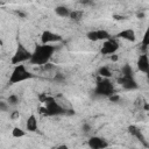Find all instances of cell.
Masks as SVG:
<instances>
[{
  "label": "cell",
  "mask_w": 149,
  "mask_h": 149,
  "mask_svg": "<svg viewBox=\"0 0 149 149\" xmlns=\"http://www.w3.org/2000/svg\"><path fill=\"white\" fill-rule=\"evenodd\" d=\"M55 50H56V48L54 45L42 43L41 45H37L34 49L29 62L34 65H45L52 57Z\"/></svg>",
  "instance_id": "cell-1"
},
{
  "label": "cell",
  "mask_w": 149,
  "mask_h": 149,
  "mask_svg": "<svg viewBox=\"0 0 149 149\" xmlns=\"http://www.w3.org/2000/svg\"><path fill=\"white\" fill-rule=\"evenodd\" d=\"M33 77H34V74L30 71H28V69L23 64H17V65H14V69L9 76L8 83H9V85H14V84L31 79Z\"/></svg>",
  "instance_id": "cell-2"
},
{
  "label": "cell",
  "mask_w": 149,
  "mask_h": 149,
  "mask_svg": "<svg viewBox=\"0 0 149 149\" xmlns=\"http://www.w3.org/2000/svg\"><path fill=\"white\" fill-rule=\"evenodd\" d=\"M100 77V76H99ZM115 93V87L113 85V83L108 79V78H102L100 77L97 81L95 88H94V95L98 97H107L109 98L111 95H113Z\"/></svg>",
  "instance_id": "cell-3"
},
{
  "label": "cell",
  "mask_w": 149,
  "mask_h": 149,
  "mask_svg": "<svg viewBox=\"0 0 149 149\" xmlns=\"http://www.w3.org/2000/svg\"><path fill=\"white\" fill-rule=\"evenodd\" d=\"M43 102H44V107L41 108V111H42V113H44V114L48 115V116L62 115V114H65V112H66V111L56 101V99L52 98V97H47Z\"/></svg>",
  "instance_id": "cell-4"
},
{
  "label": "cell",
  "mask_w": 149,
  "mask_h": 149,
  "mask_svg": "<svg viewBox=\"0 0 149 149\" xmlns=\"http://www.w3.org/2000/svg\"><path fill=\"white\" fill-rule=\"evenodd\" d=\"M30 57H31V52L22 44H19L14 55L12 56V59H10V63L13 65H17V64H22L23 62L26 61H30Z\"/></svg>",
  "instance_id": "cell-5"
},
{
  "label": "cell",
  "mask_w": 149,
  "mask_h": 149,
  "mask_svg": "<svg viewBox=\"0 0 149 149\" xmlns=\"http://www.w3.org/2000/svg\"><path fill=\"white\" fill-rule=\"evenodd\" d=\"M118 50H119V42L115 38L109 37L108 40L104 41L101 49H100V52L102 55H114Z\"/></svg>",
  "instance_id": "cell-6"
},
{
  "label": "cell",
  "mask_w": 149,
  "mask_h": 149,
  "mask_svg": "<svg viewBox=\"0 0 149 149\" xmlns=\"http://www.w3.org/2000/svg\"><path fill=\"white\" fill-rule=\"evenodd\" d=\"M87 40L93 41V42H98V41H106L109 37H112L109 35V33L105 29H95V30H90L86 34Z\"/></svg>",
  "instance_id": "cell-7"
},
{
  "label": "cell",
  "mask_w": 149,
  "mask_h": 149,
  "mask_svg": "<svg viewBox=\"0 0 149 149\" xmlns=\"http://www.w3.org/2000/svg\"><path fill=\"white\" fill-rule=\"evenodd\" d=\"M118 83L126 90H136V88H139V84L136 83L134 77H130V76H122L121 74L118 78Z\"/></svg>",
  "instance_id": "cell-8"
},
{
  "label": "cell",
  "mask_w": 149,
  "mask_h": 149,
  "mask_svg": "<svg viewBox=\"0 0 149 149\" xmlns=\"http://www.w3.org/2000/svg\"><path fill=\"white\" fill-rule=\"evenodd\" d=\"M58 41H62V36L50 30H44L41 35V42L43 44H50V43L58 42Z\"/></svg>",
  "instance_id": "cell-9"
},
{
  "label": "cell",
  "mask_w": 149,
  "mask_h": 149,
  "mask_svg": "<svg viewBox=\"0 0 149 149\" xmlns=\"http://www.w3.org/2000/svg\"><path fill=\"white\" fill-rule=\"evenodd\" d=\"M87 144L92 149H104V148H107L108 147V142L105 139L99 137V136H92V137H90Z\"/></svg>",
  "instance_id": "cell-10"
},
{
  "label": "cell",
  "mask_w": 149,
  "mask_h": 149,
  "mask_svg": "<svg viewBox=\"0 0 149 149\" xmlns=\"http://www.w3.org/2000/svg\"><path fill=\"white\" fill-rule=\"evenodd\" d=\"M136 65H137V69H139L141 72H143V73H146V74L149 73V57H148L146 54L139 56Z\"/></svg>",
  "instance_id": "cell-11"
},
{
  "label": "cell",
  "mask_w": 149,
  "mask_h": 149,
  "mask_svg": "<svg viewBox=\"0 0 149 149\" xmlns=\"http://www.w3.org/2000/svg\"><path fill=\"white\" fill-rule=\"evenodd\" d=\"M116 36L119 38H122V40H126V41H129V42H135L136 41V35H135V31L133 29L121 30Z\"/></svg>",
  "instance_id": "cell-12"
},
{
  "label": "cell",
  "mask_w": 149,
  "mask_h": 149,
  "mask_svg": "<svg viewBox=\"0 0 149 149\" xmlns=\"http://www.w3.org/2000/svg\"><path fill=\"white\" fill-rule=\"evenodd\" d=\"M37 127H38V123H37V119L34 114L29 115L27 121H26V128L28 132H36L37 130Z\"/></svg>",
  "instance_id": "cell-13"
},
{
  "label": "cell",
  "mask_w": 149,
  "mask_h": 149,
  "mask_svg": "<svg viewBox=\"0 0 149 149\" xmlns=\"http://www.w3.org/2000/svg\"><path fill=\"white\" fill-rule=\"evenodd\" d=\"M128 132L130 133V135H133V136L136 137L139 141H141L144 146H147V143H146V139H144L142 132H141L136 126H129V127H128Z\"/></svg>",
  "instance_id": "cell-14"
},
{
  "label": "cell",
  "mask_w": 149,
  "mask_h": 149,
  "mask_svg": "<svg viewBox=\"0 0 149 149\" xmlns=\"http://www.w3.org/2000/svg\"><path fill=\"white\" fill-rule=\"evenodd\" d=\"M55 13L61 17H70L71 10L65 6H57L55 8Z\"/></svg>",
  "instance_id": "cell-15"
},
{
  "label": "cell",
  "mask_w": 149,
  "mask_h": 149,
  "mask_svg": "<svg viewBox=\"0 0 149 149\" xmlns=\"http://www.w3.org/2000/svg\"><path fill=\"white\" fill-rule=\"evenodd\" d=\"M98 74L100 76V77H102V78H109V77H112V72H111V70L107 68V66H100L99 68V70H98Z\"/></svg>",
  "instance_id": "cell-16"
},
{
  "label": "cell",
  "mask_w": 149,
  "mask_h": 149,
  "mask_svg": "<svg viewBox=\"0 0 149 149\" xmlns=\"http://www.w3.org/2000/svg\"><path fill=\"white\" fill-rule=\"evenodd\" d=\"M121 74L122 76H130V77H134V71H133V68L129 65V64H125L121 69Z\"/></svg>",
  "instance_id": "cell-17"
},
{
  "label": "cell",
  "mask_w": 149,
  "mask_h": 149,
  "mask_svg": "<svg viewBox=\"0 0 149 149\" xmlns=\"http://www.w3.org/2000/svg\"><path fill=\"white\" fill-rule=\"evenodd\" d=\"M19 97L16 95V94H10L9 97H8V99H7V104L8 105H12V106H15V105H17L19 104Z\"/></svg>",
  "instance_id": "cell-18"
},
{
  "label": "cell",
  "mask_w": 149,
  "mask_h": 149,
  "mask_svg": "<svg viewBox=\"0 0 149 149\" xmlns=\"http://www.w3.org/2000/svg\"><path fill=\"white\" fill-rule=\"evenodd\" d=\"M12 135H13L14 137H22V136L26 135V133H24V130H22L21 128H19V127H14L13 130H12Z\"/></svg>",
  "instance_id": "cell-19"
},
{
  "label": "cell",
  "mask_w": 149,
  "mask_h": 149,
  "mask_svg": "<svg viewBox=\"0 0 149 149\" xmlns=\"http://www.w3.org/2000/svg\"><path fill=\"white\" fill-rule=\"evenodd\" d=\"M142 47H149V27L146 29L143 37H142Z\"/></svg>",
  "instance_id": "cell-20"
},
{
  "label": "cell",
  "mask_w": 149,
  "mask_h": 149,
  "mask_svg": "<svg viewBox=\"0 0 149 149\" xmlns=\"http://www.w3.org/2000/svg\"><path fill=\"white\" fill-rule=\"evenodd\" d=\"M81 16H83V12L81 10H73L70 14V17L72 20H74V21H79L81 19Z\"/></svg>",
  "instance_id": "cell-21"
},
{
  "label": "cell",
  "mask_w": 149,
  "mask_h": 149,
  "mask_svg": "<svg viewBox=\"0 0 149 149\" xmlns=\"http://www.w3.org/2000/svg\"><path fill=\"white\" fill-rule=\"evenodd\" d=\"M119 99H120V97H119L118 94H115V93L109 97V100H111L112 102H116V101H119Z\"/></svg>",
  "instance_id": "cell-22"
},
{
  "label": "cell",
  "mask_w": 149,
  "mask_h": 149,
  "mask_svg": "<svg viewBox=\"0 0 149 149\" xmlns=\"http://www.w3.org/2000/svg\"><path fill=\"white\" fill-rule=\"evenodd\" d=\"M7 108H8V106L6 105V102H5V101H1V102H0V109H1L2 112H5V111H7Z\"/></svg>",
  "instance_id": "cell-23"
},
{
  "label": "cell",
  "mask_w": 149,
  "mask_h": 149,
  "mask_svg": "<svg viewBox=\"0 0 149 149\" xmlns=\"http://www.w3.org/2000/svg\"><path fill=\"white\" fill-rule=\"evenodd\" d=\"M83 130H85V132H88V130H90V126H88L87 123H85V125L83 126Z\"/></svg>",
  "instance_id": "cell-24"
},
{
  "label": "cell",
  "mask_w": 149,
  "mask_h": 149,
  "mask_svg": "<svg viewBox=\"0 0 149 149\" xmlns=\"http://www.w3.org/2000/svg\"><path fill=\"white\" fill-rule=\"evenodd\" d=\"M19 116H20L19 112H15V113H13V114H12V118H13V119H15V118H19Z\"/></svg>",
  "instance_id": "cell-25"
},
{
  "label": "cell",
  "mask_w": 149,
  "mask_h": 149,
  "mask_svg": "<svg viewBox=\"0 0 149 149\" xmlns=\"http://www.w3.org/2000/svg\"><path fill=\"white\" fill-rule=\"evenodd\" d=\"M144 111H149V104H147V102H144Z\"/></svg>",
  "instance_id": "cell-26"
},
{
  "label": "cell",
  "mask_w": 149,
  "mask_h": 149,
  "mask_svg": "<svg viewBox=\"0 0 149 149\" xmlns=\"http://www.w3.org/2000/svg\"><path fill=\"white\" fill-rule=\"evenodd\" d=\"M111 58H112L113 61H118V56H116L115 54H114V55H112V57H111Z\"/></svg>",
  "instance_id": "cell-27"
},
{
  "label": "cell",
  "mask_w": 149,
  "mask_h": 149,
  "mask_svg": "<svg viewBox=\"0 0 149 149\" xmlns=\"http://www.w3.org/2000/svg\"><path fill=\"white\" fill-rule=\"evenodd\" d=\"M148 118H149V114H148Z\"/></svg>",
  "instance_id": "cell-28"
}]
</instances>
